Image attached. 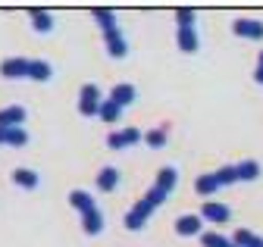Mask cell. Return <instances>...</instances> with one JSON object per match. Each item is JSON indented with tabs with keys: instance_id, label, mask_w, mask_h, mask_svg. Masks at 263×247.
Returning a JSON list of instances; mask_svg holds the SVG:
<instances>
[{
	"instance_id": "cell-1",
	"label": "cell",
	"mask_w": 263,
	"mask_h": 247,
	"mask_svg": "<svg viewBox=\"0 0 263 247\" xmlns=\"http://www.w3.org/2000/svg\"><path fill=\"white\" fill-rule=\"evenodd\" d=\"M154 210H157V207H154L147 197H141L135 207L128 210V216H125V229H132V232H135V229H141V225L147 222V216H151Z\"/></svg>"
},
{
	"instance_id": "cell-2",
	"label": "cell",
	"mask_w": 263,
	"mask_h": 247,
	"mask_svg": "<svg viewBox=\"0 0 263 247\" xmlns=\"http://www.w3.org/2000/svg\"><path fill=\"white\" fill-rule=\"evenodd\" d=\"M79 113H82V116H97V113H101V91H97L94 85H85V88H82Z\"/></svg>"
},
{
	"instance_id": "cell-3",
	"label": "cell",
	"mask_w": 263,
	"mask_h": 247,
	"mask_svg": "<svg viewBox=\"0 0 263 247\" xmlns=\"http://www.w3.org/2000/svg\"><path fill=\"white\" fill-rule=\"evenodd\" d=\"M28 63L31 59H22V56L4 59V63H0V75L4 78H22V75H28Z\"/></svg>"
},
{
	"instance_id": "cell-4",
	"label": "cell",
	"mask_w": 263,
	"mask_h": 247,
	"mask_svg": "<svg viewBox=\"0 0 263 247\" xmlns=\"http://www.w3.org/2000/svg\"><path fill=\"white\" fill-rule=\"evenodd\" d=\"M201 216H204V219H210V222H229V219H232V210H229L226 203L207 200L204 210H201Z\"/></svg>"
},
{
	"instance_id": "cell-5",
	"label": "cell",
	"mask_w": 263,
	"mask_h": 247,
	"mask_svg": "<svg viewBox=\"0 0 263 247\" xmlns=\"http://www.w3.org/2000/svg\"><path fill=\"white\" fill-rule=\"evenodd\" d=\"M138 141H144V135H141L138 129H122V132H116V135L107 138V144L116 147V150H122V147H128V144H138Z\"/></svg>"
},
{
	"instance_id": "cell-6",
	"label": "cell",
	"mask_w": 263,
	"mask_h": 247,
	"mask_svg": "<svg viewBox=\"0 0 263 247\" xmlns=\"http://www.w3.org/2000/svg\"><path fill=\"white\" fill-rule=\"evenodd\" d=\"M25 119V107H7L0 110V129H19Z\"/></svg>"
},
{
	"instance_id": "cell-7",
	"label": "cell",
	"mask_w": 263,
	"mask_h": 247,
	"mask_svg": "<svg viewBox=\"0 0 263 247\" xmlns=\"http://www.w3.org/2000/svg\"><path fill=\"white\" fill-rule=\"evenodd\" d=\"M235 35H245V38H263V22H254V19H238L232 25Z\"/></svg>"
},
{
	"instance_id": "cell-8",
	"label": "cell",
	"mask_w": 263,
	"mask_h": 247,
	"mask_svg": "<svg viewBox=\"0 0 263 247\" xmlns=\"http://www.w3.org/2000/svg\"><path fill=\"white\" fill-rule=\"evenodd\" d=\"M110 100H113V104H119V107L132 104V100H135V85H128V81L116 85V88L110 91Z\"/></svg>"
},
{
	"instance_id": "cell-9",
	"label": "cell",
	"mask_w": 263,
	"mask_h": 247,
	"mask_svg": "<svg viewBox=\"0 0 263 247\" xmlns=\"http://www.w3.org/2000/svg\"><path fill=\"white\" fill-rule=\"evenodd\" d=\"M176 232L179 235H197V232H201V216H179V219H176Z\"/></svg>"
},
{
	"instance_id": "cell-10",
	"label": "cell",
	"mask_w": 263,
	"mask_h": 247,
	"mask_svg": "<svg viewBox=\"0 0 263 247\" xmlns=\"http://www.w3.org/2000/svg\"><path fill=\"white\" fill-rule=\"evenodd\" d=\"M53 75L50 63H44V59H31L28 63V78H35V81H47Z\"/></svg>"
},
{
	"instance_id": "cell-11",
	"label": "cell",
	"mask_w": 263,
	"mask_h": 247,
	"mask_svg": "<svg viewBox=\"0 0 263 247\" xmlns=\"http://www.w3.org/2000/svg\"><path fill=\"white\" fill-rule=\"evenodd\" d=\"M176 178H179V172H176L173 166H166V169H160V175H157V188L170 194V191L176 188Z\"/></svg>"
},
{
	"instance_id": "cell-12",
	"label": "cell",
	"mask_w": 263,
	"mask_h": 247,
	"mask_svg": "<svg viewBox=\"0 0 263 247\" xmlns=\"http://www.w3.org/2000/svg\"><path fill=\"white\" fill-rule=\"evenodd\" d=\"M69 203H72L82 216L94 210V197H91V194H85V191H72V194H69Z\"/></svg>"
},
{
	"instance_id": "cell-13",
	"label": "cell",
	"mask_w": 263,
	"mask_h": 247,
	"mask_svg": "<svg viewBox=\"0 0 263 247\" xmlns=\"http://www.w3.org/2000/svg\"><path fill=\"white\" fill-rule=\"evenodd\" d=\"M194 188H197V194H213V191H219V178H216V172H207V175H201Z\"/></svg>"
},
{
	"instance_id": "cell-14",
	"label": "cell",
	"mask_w": 263,
	"mask_h": 247,
	"mask_svg": "<svg viewBox=\"0 0 263 247\" xmlns=\"http://www.w3.org/2000/svg\"><path fill=\"white\" fill-rule=\"evenodd\" d=\"M107 50H110V56H125V41H122V35H119V28L116 32H107Z\"/></svg>"
},
{
	"instance_id": "cell-15",
	"label": "cell",
	"mask_w": 263,
	"mask_h": 247,
	"mask_svg": "<svg viewBox=\"0 0 263 247\" xmlns=\"http://www.w3.org/2000/svg\"><path fill=\"white\" fill-rule=\"evenodd\" d=\"M232 241H235V247H263V238H257V235L248 232V229H238Z\"/></svg>"
},
{
	"instance_id": "cell-16",
	"label": "cell",
	"mask_w": 263,
	"mask_h": 247,
	"mask_svg": "<svg viewBox=\"0 0 263 247\" xmlns=\"http://www.w3.org/2000/svg\"><path fill=\"white\" fill-rule=\"evenodd\" d=\"M179 50H185V53H194V50H197V35H194V28H179Z\"/></svg>"
},
{
	"instance_id": "cell-17",
	"label": "cell",
	"mask_w": 263,
	"mask_h": 247,
	"mask_svg": "<svg viewBox=\"0 0 263 247\" xmlns=\"http://www.w3.org/2000/svg\"><path fill=\"white\" fill-rule=\"evenodd\" d=\"M13 181L22 184V188H38V175L31 169H13Z\"/></svg>"
},
{
	"instance_id": "cell-18",
	"label": "cell",
	"mask_w": 263,
	"mask_h": 247,
	"mask_svg": "<svg viewBox=\"0 0 263 247\" xmlns=\"http://www.w3.org/2000/svg\"><path fill=\"white\" fill-rule=\"evenodd\" d=\"M119 184V172L116 169H101V175H97V188L101 191H110Z\"/></svg>"
},
{
	"instance_id": "cell-19",
	"label": "cell",
	"mask_w": 263,
	"mask_h": 247,
	"mask_svg": "<svg viewBox=\"0 0 263 247\" xmlns=\"http://www.w3.org/2000/svg\"><path fill=\"white\" fill-rule=\"evenodd\" d=\"M82 219H85L82 225H85V232H88V235H97V232H101V229H104V219H101V213H97V210H91V213H85V216H82Z\"/></svg>"
},
{
	"instance_id": "cell-20",
	"label": "cell",
	"mask_w": 263,
	"mask_h": 247,
	"mask_svg": "<svg viewBox=\"0 0 263 247\" xmlns=\"http://www.w3.org/2000/svg\"><path fill=\"white\" fill-rule=\"evenodd\" d=\"M31 22H35V28H41V32H50L53 28V19L44 10H31Z\"/></svg>"
},
{
	"instance_id": "cell-21",
	"label": "cell",
	"mask_w": 263,
	"mask_h": 247,
	"mask_svg": "<svg viewBox=\"0 0 263 247\" xmlns=\"http://www.w3.org/2000/svg\"><path fill=\"white\" fill-rule=\"evenodd\" d=\"M28 141V135L22 129H4V144H13V147H22Z\"/></svg>"
},
{
	"instance_id": "cell-22",
	"label": "cell",
	"mask_w": 263,
	"mask_h": 247,
	"mask_svg": "<svg viewBox=\"0 0 263 247\" xmlns=\"http://www.w3.org/2000/svg\"><path fill=\"white\" fill-rule=\"evenodd\" d=\"M94 16H97V22L104 25V35H107V32H116V19H113V10H94Z\"/></svg>"
},
{
	"instance_id": "cell-23",
	"label": "cell",
	"mask_w": 263,
	"mask_h": 247,
	"mask_svg": "<svg viewBox=\"0 0 263 247\" xmlns=\"http://www.w3.org/2000/svg\"><path fill=\"white\" fill-rule=\"evenodd\" d=\"M119 110H122L119 104H113V100H104V104H101V113H97V116H101L104 122H113V119H119Z\"/></svg>"
},
{
	"instance_id": "cell-24",
	"label": "cell",
	"mask_w": 263,
	"mask_h": 247,
	"mask_svg": "<svg viewBox=\"0 0 263 247\" xmlns=\"http://www.w3.org/2000/svg\"><path fill=\"white\" fill-rule=\"evenodd\" d=\"M216 178H219V184L238 181V166H222V169H216Z\"/></svg>"
},
{
	"instance_id": "cell-25",
	"label": "cell",
	"mask_w": 263,
	"mask_h": 247,
	"mask_svg": "<svg viewBox=\"0 0 263 247\" xmlns=\"http://www.w3.org/2000/svg\"><path fill=\"white\" fill-rule=\"evenodd\" d=\"M257 175H260V166H257L254 160L238 163V178H257Z\"/></svg>"
},
{
	"instance_id": "cell-26",
	"label": "cell",
	"mask_w": 263,
	"mask_h": 247,
	"mask_svg": "<svg viewBox=\"0 0 263 247\" xmlns=\"http://www.w3.org/2000/svg\"><path fill=\"white\" fill-rule=\"evenodd\" d=\"M144 141H147V147H163V144H166V132H163V129H151L144 135Z\"/></svg>"
},
{
	"instance_id": "cell-27",
	"label": "cell",
	"mask_w": 263,
	"mask_h": 247,
	"mask_svg": "<svg viewBox=\"0 0 263 247\" xmlns=\"http://www.w3.org/2000/svg\"><path fill=\"white\" fill-rule=\"evenodd\" d=\"M201 241H204V247H232V244H229V238H222V235H213V232L201 235Z\"/></svg>"
},
{
	"instance_id": "cell-28",
	"label": "cell",
	"mask_w": 263,
	"mask_h": 247,
	"mask_svg": "<svg viewBox=\"0 0 263 247\" xmlns=\"http://www.w3.org/2000/svg\"><path fill=\"white\" fill-rule=\"evenodd\" d=\"M179 16V28H191L194 25V10H176Z\"/></svg>"
},
{
	"instance_id": "cell-29",
	"label": "cell",
	"mask_w": 263,
	"mask_h": 247,
	"mask_svg": "<svg viewBox=\"0 0 263 247\" xmlns=\"http://www.w3.org/2000/svg\"><path fill=\"white\" fill-rule=\"evenodd\" d=\"M147 200H151L154 207H160L163 200H166V191H160V188H151V191H147Z\"/></svg>"
},
{
	"instance_id": "cell-30",
	"label": "cell",
	"mask_w": 263,
	"mask_h": 247,
	"mask_svg": "<svg viewBox=\"0 0 263 247\" xmlns=\"http://www.w3.org/2000/svg\"><path fill=\"white\" fill-rule=\"evenodd\" d=\"M254 81H257V85H263V66H260V69L254 72Z\"/></svg>"
},
{
	"instance_id": "cell-31",
	"label": "cell",
	"mask_w": 263,
	"mask_h": 247,
	"mask_svg": "<svg viewBox=\"0 0 263 247\" xmlns=\"http://www.w3.org/2000/svg\"><path fill=\"white\" fill-rule=\"evenodd\" d=\"M260 66H263V53H260Z\"/></svg>"
},
{
	"instance_id": "cell-32",
	"label": "cell",
	"mask_w": 263,
	"mask_h": 247,
	"mask_svg": "<svg viewBox=\"0 0 263 247\" xmlns=\"http://www.w3.org/2000/svg\"><path fill=\"white\" fill-rule=\"evenodd\" d=\"M232 247H235V244H232Z\"/></svg>"
}]
</instances>
